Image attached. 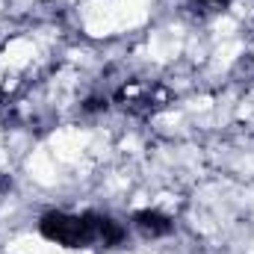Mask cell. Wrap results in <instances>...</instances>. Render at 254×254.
<instances>
[{
	"label": "cell",
	"mask_w": 254,
	"mask_h": 254,
	"mask_svg": "<svg viewBox=\"0 0 254 254\" xmlns=\"http://www.w3.org/2000/svg\"><path fill=\"white\" fill-rule=\"evenodd\" d=\"M133 225H136L145 237H151V240L166 237V234L175 231V222H172L169 216L157 213V210H142V213H136V216H133Z\"/></svg>",
	"instance_id": "cell-2"
},
{
	"label": "cell",
	"mask_w": 254,
	"mask_h": 254,
	"mask_svg": "<svg viewBox=\"0 0 254 254\" xmlns=\"http://www.w3.org/2000/svg\"><path fill=\"white\" fill-rule=\"evenodd\" d=\"M201 3V9H207V12H219V9H225L231 0H198Z\"/></svg>",
	"instance_id": "cell-3"
},
{
	"label": "cell",
	"mask_w": 254,
	"mask_h": 254,
	"mask_svg": "<svg viewBox=\"0 0 254 254\" xmlns=\"http://www.w3.org/2000/svg\"><path fill=\"white\" fill-rule=\"evenodd\" d=\"M39 228H42V234H45L51 243H60V246H68V249L98 243V234H95V213L71 216V213L54 210V213L42 216Z\"/></svg>",
	"instance_id": "cell-1"
}]
</instances>
